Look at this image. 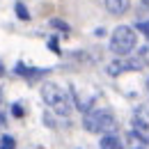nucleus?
I'll list each match as a JSON object with an SVG mask.
<instances>
[{
  "label": "nucleus",
  "instance_id": "nucleus-5",
  "mask_svg": "<svg viewBox=\"0 0 149 149\" xmlns=\"http://www.w3.org/2000/svg\"><path fill=\"white\" fill-rule=\"evenodd\" d=\"M133 131L140 140L149 142V110L147 108H138L133 115Z\"/></svg>",
  "mask_w": 149,
  "mask_h": 149
},
{
  "label": "nucleus",
  "instance_id": "nucleus-7",
  "mask_svg": "<svg viewBox=\"0 0 149 149\" xmlns=\"http://www.w3.org/2000/svg\"><path fill=\"white\" fill-rule=\"evenodd\" d=\"M99 149H122V142H119V138H117L115 133H106V135L101 138Z\"/></svg>",
  "mask_w": 149,
  "mask_h": 149
},
{
  "label": "nucleus",
  "instance_id": "nucleus-10",
  "mask_svg": "<svg viewBox=\"0 0 149 149\" xmlns=\"http://www.w3.org/2000/svg\"><path fill=\"white\" fill-rule=\"evenodd\" d=\"M51 25H53V28H57V30H64V32H69V25H67L64 21H60V19H53V21H51Z\"/></svg>",
  "mask_w": 149,
  "mask_h": 149
},
{
  "label": "nucleus",
  "instance_id": "nucleus-12",
  "mask_svg": "<svg viewBox=\"0 0 149 149\" xmlns=\"http://www.w3.org/2000/svg\"><path fill=\"white\" fill-rule=\"evenodd\" d=\"M12 112H14V115H16V117H21V115H23V108H21L19 103H16V106H14V108H12Z\"/></svg>",
  "mask_w": 149,
  "mask_h": 149
},
{
  "label": "nucleus",
  "instance_id": "nucleus-6",
  "mask_svg": "<svg viewBox=\"0 0 149 149\" xmlns=\"http://www.w3.org/2000/svg\"><path fill=\"white\" fill-rule=\"evenodd\" d=\"M131 7V0H106V9L115 14V16H122V14H126Z\"/></svg>",
  "mask_w": 149,
  "mask_h": 149
},
{
  "label": "nucleus",
  "instance_id": "nucleus-2",
  "mask_svg": "<svg viewBox=\"0 0 149 149\" xmlns=\"http://www.w3.org/2000/svg\"><path fill=\"white\" fill-rule=\"evenodd\" d=\"M83 126L90 133L106 135V133H115L117 131V119H115V115L110 110H92V112L85 115Z\"/></svg>",
  "mask_w": 149,
  "mask_h": 149
},
{
  "label": "nucleus",
  "instance_id": "nucleus-4",
  "mask_svg": "<svg viewBox=\"0 0 149 149\" xmlns=\"http://www.w3.org/2000/svg\"><path fill=\"white\" fill-rule=\"evenodd\" d=\"M145 51H147V48H142V57H138V60H115V62H110V64H108V74L119 76V74H124V71H140L142 64L149 60V55Z\"/></svg>",
  "mask_w": 149,
  "mask_h": 149
},
{
  "label": "nucleus",
  "instance_id": "nucleus-3",
  "mask_svg": "<svg viewBox=\"0 0 149 149\" xmlns=\"http://www.w3.org/2000/svg\"><path fill=\"white\" fill-rule=\"evenodd\" d=\"M135 41H138V35L135 30L129 28V25H119L112 30V37H110V51L115 55H122L126 57L135 48Z\"/></svg>",
  "mask_w": 149,
  "mask_h": 149
},
{
  "label": "nucleus",
  "instance_id": "nucleus-9",
  "mask_svg": "<svg viewBox=\"0 0 149 149\" xmlns=\"http://www.w3.org/2000/svg\"><path fill=\"white\" fill-rule=\"evenodd\" d=\"M16 16H19L21 21H28V19H30V14H28V9H25V7L21 5V2L16 5Z\"/></svg>",
  "mask_w": 149,
  "mask_h": 149
},
{
  "label": "nucleus",
  "instance_id": "nucleus-1",
  "mask_svg": "<svg viewBox=\"0 0 149 149\" xmlns=\"http://www.w3.org/2000/svg\"><path fill=\"white\" fill-rule=\"evenodd\" d=\"M41 99L46 101V106H51L53 112L64 115V117H67V115L71 112V108H74L69 94L64 92L60 85H55V83H44V85H41Z\"/></svg>",
  "mask_w": 149,
  "mask_h": 149
},
{
  "label": "nucleus",
  "instance_id": "nucleus-13",
  "mask_svg": "<svg viewBox=\"0 0 149 149\" xmlns=\"http://www.w3.org/2000/svg\"><path fill=\"white\" fill-rule=\"evenodd\" d=\"M51 48H53L55 53H60V51H57V41H55V39H51Z\"/></svg>",
  "mask_w": 149,
  "mask_h": 149
},
{
  "label": "nucleus",
  "instance_id": "nucleus-8",
  "mask_svg": "<svg viewBox=\"0 0 149 149\" xmlns=\"http://www.w3.org/2000/svg\"><path fill=\"white\" fill-rule=\"evenodd\" d=\"M0 149H16V140L12 135H2L0 138Z\"/></svg>",
  "mask_w": 149,
  "mask_h": 149
},
{
  "label": "nucleus",
  "instance_id": "nucleus-11",
  "mask_svg": "<svg viewBox=\"0 0 149 149\" xmlns=\"http://www.w3.org/2000/svg\"><path fill=\"white\" fill-rule=\"evenodd\" d=\"M138 30L149 39V21H140V23H138Z\"/></svg>",
  "mask_w": 149,
  "mask_h": 149
},
{
  "label": "nucleus",
  "instance_id": "nucleus-14",
  "mask_svg": "<svg viewBox=\"0 0 149 149\" xmlns=\"http://www.w3.org/2000/svg\"><path fill=\"white\" fill-rule=\"evenodd\" d=\"M142 2H145V5H147V7H149V0H142Z\"/></svg>",
  "mask_w": 149,
  "mask_h": 149
},
{
  "label": "nucleus",
  "instance_id": "nucleus-15",
  "mask_svg": "<svg viewBox=\"0 0 149 149\" xmlns=\"http://www.w3.org/2000/svg\"><path fill=\"white\" fill-rule=\"evenodd\" d=\"M0 124H2V115H0Z\"/></svg>",
  "mask_w": 149,
  "mask_h": 149
}]
</instances>
